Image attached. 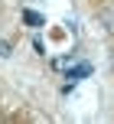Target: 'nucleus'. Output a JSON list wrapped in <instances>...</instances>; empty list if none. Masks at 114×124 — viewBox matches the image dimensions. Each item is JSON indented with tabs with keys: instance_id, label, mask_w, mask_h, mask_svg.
<instances>
[{
	"instance_id": "obj_2",
	"label": "nucleus",
	"mask_w": 114,
	"mask_h": 124,
	"mask_svg": "<svg viewBox=\"0 0 114 124\" xmlns=\"http://www.w3.org/2000/svg\"><path fill=\"white\" fill-rule=\"evenodd\" d=\"M7 52H10V46H7V43H0V56H7Z\"/></svg>"
},
{
	"instance_id": "obj_1",
	"label": "nucleus",
	"mask_w": 114,
	"mask_h": 124,
	"mask_svg": "<svg viewBox=\"0 0 114 124\" xmlns=\"http://www.w3.org/2000/svg\"><path fill=\"white\" fill-rule=\"evenodd\" d=\"M26 23H33V26H43V16H36V13H26Z\"/></svg>"
},
{
	"instance_id": "obj_3",
	"label": "nucleus",
	"mask_w": 114,
	"mask_h": 124,
	"mask_svg": "<svg viewBox=\"0 0 114 124\" xmlns=\"http://www.w3.org/2000/svg\"><path fill=\"white\" fill-rule=\"evenodd\" d=\"M111 65H114V59H111Z\"/></svg>"
}]
</instances>
